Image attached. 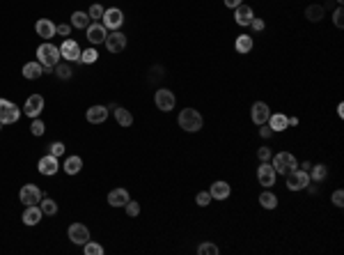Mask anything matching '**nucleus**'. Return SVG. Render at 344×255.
Listing matches in <instances>:
<instances>
[{"label":"nucleus","instance_id":"19","mask_svg":"<svg viewBox=\"0 0 344 255\" xmlns=\"http://www.w3.org/2000/svg\"><path fill=\"white\" fill-rule=\"evenodd\" d=\"M85 117H87V122H92V124H101V122L108 120V108L106 106H90Z\"/></svg>","mask_w":344,"mask_h":255},{"label":"nucleus","instance_id":"41","mask_svg":"<svg viewBox=\"0 0 344 255\" xmlns=\"http://www.w3.org/2000/svg\"><path fill=\"white\" fill-rule=\"evenodd\" d=\"M333 23L338 28H344V9L342 7H338V9L333 12Z\"/></svg>","mask_w":344,"mask_h":255},{"label":"nucleus","instance_id":"42","mask_svg":"<svg viewBox=\"0 0 344 255\" xmlns=\"http://www.w3.org/2000/svg\"><path fill=\"white\" fill-rule=\"evenodd\" d=\"M124 207H126V214H129V216H138L140 214V205L136 200H129Z\"/></svg>","mask_w":344,"mask_h":255},{"label":"nucleus","instance_id":"1","mask_svg":"<svg viewBox=\"0 0 344 255\" xmlns=\"http://www.w3.org/2000/svg\"><path fill=\"white\" fill-rule=\"evenodd\" d=\"M60 58H62V55H60V46H55L51 41H44V44H39V48H37V62H39L44 69H55Z\"/></svg>","mask_w":344,"mask_h":255},{"label":"nucleus","instance_id":"11","mask_svg":"<svg viewBox=\"0 0 344 255\" xmlns=\"http://www.w3.org/2000/svg\"><path fill=\"white\" fill-rule=\"evenodd\" d=\"M257 182L264 188H271L275 184V170H273V166L269 161H262L257 166Z\"/></svg>","mask_w":344,"mask_h":255},{"label":"nucleus","instance_id":"10","mask_svg":"<svg viewBox=\"0 0 344 255\" xmlns=\"http://www.w3.org/2000/svg\"><path fill=\"white\" fill-rule=\"evenodd\" d=\"M269 117H271V108H269V104H264V101H255L250 108V120L257 124V127H262V124H266L269 122Z\"/></svg>","mask_w":344,"mask_h":255},{"label":"nucleus","instance_id":"48","mask_svg":"<svg viewBox=\"0 0 344 255\" xmlns=\"http://www.w3.org/2000/svg\"><path fill=\"white\" fill-rule=\"evenodd\" d=\"M225 2V7H230V9H237L239 5H243V0H223Z\"/></svg>","mask_w":344,"mask_h":255},{"label":"nucleus","instance_id":"51","mask_svg":"<svg viewBox=\"0 0 344 255\" xmlns=\"http://www.w3.org/2000/svg\"><path fill=\"white\" fill-rule=\"evenodd\" d=\"M0 129H2V122H0Z\"/></svg>","mask_w":344,"mask_h":255},{"label":"nucleus","instance_id":"15","mask_svg":"<svg viewBox=\"0 0 344 255\" xmlns=\"http://www.w3.org/2000/svg\"><path fill=\"white\" fill-rule=\"evenodd\" d=\"M60 55H62L67 62H78L80 60V46L73 39H65L62 46H60Z\"/></svg>","mask_w":344,"mask_h":255},{"label":"nucleus","instance_id":"29","mask_svg":"<svg viewBox=\"0 0 344 255\" xmlns=\"http://www.w3.org/2000/svg\"><path fill=\"white\" fill-rule=\"evenodd\" d=\"M326 177H328V168H326L324 163H314V166L310 168V180H312V182L321 184Z\"/></svg>","mask_w":344,"mask_h":255},{"label":"nucleus","instance_id":"9","mask_svg":"<svg viewBox=\"0 0 344 255\" xmlns=\"http://www.w3.org/2000/svg\"><path fill=\"white\" fill-rule=\"evenodd\" d=\"M106 48L108 53H122L126 48V35L119 33V30H110V35H106Z\"/></svg>","mask_w":344,"mask_h":255},{"label":"nucleus","instance_id":"31","mask_svg":"<svg viewBox=\"0 0 344 255\" xmlns=\"http://www.w3.org/2000/svg\"><path fill=\"white\" fill-rule=\"evenodd\" d=\"M259 205L264 209H275L278 207V195L271 193V191H264V193L259 195Z\"/></svg>","mask_w":344,"mask_h":255},{"label":"nucleus","instance_id":"43","mask_svg":"<svg viewBox=\"0 0 344 255\" xmlns=\"http://www.w3.org/2000/svg\"><path fill=\"white\" fill-rule=\"evenodd\" d=\"M55 35H60V37H69V35H71V23H62V26H55Z\"/></svg>","mask_w":344,"mask_h":255},{"label":"nucleus","instance_id":"26","mask_svg":"<svg viewBox=\"0 0 344 255\" xmlns=\"http://www.w3.org/2000/svg\"><path fill=\"white\" fill-rule=\"evenodd\" d=\"M115 120H117L119 127H131V124H133V115H131V110L117 106V108H115Z\"/></svg>","mask_w":344,"mask_h":255},{"label":"nucleus","instance_id":"5","mask_svg":"<svg viewBox=\"0 0 344 255\" xmlns=\"http://www.w3.org/2000/svg\"><path fill=\"white\" fill-rule=\"evenodd\" d=\"M21 117V110L16 104H12L9 99H0V122L2 124H14L19 122Z\"/></svg>","mask_w":344,"mask_h":255},{"label":"nucleus","instance_id":"23","mask_svg":"<svg viewBox=\"0 0 344 255\" xmlns=\"http://www.w3.org/2000/svg\"><path fill=\"white\" fill-rule=\"evenodd\" d=\"M269 127L273 129V134H280V131H285V129H289V124H287V115L282 113H271V117H269Z\"/></svg>","mask_w":344,"mask_h":255},{"label":"nucleus","instance_id":"27","mask_svg":"<svg viewBox=\"0 0 344 255\" xmlns=\"http://www.w3.org/2000/svg\"><path fill=\"white\" fill-rule=\"evenodd\" d=\"M90 23H92V19H90V14H87V12H73V14H71V26H73V28H80V30H85Z\"/></svg>","mask_w":344,"mask_h":255},{"label":"nucleus","instance_id":"20","mask_svg":"<svg viewBox=\"0 0 344 255\" xmlns=\"http://www.w3.org/2000/svg\"><path fill=\"white\" fill-rule=\"evenodd\" d=\"M255 19V14H252V7L248 5H239L234 9V21H237V26H250V21Z\"/></svg>","mask_w":344,"mask_h":255},{"label":"nucleus","instance_id":"44","mask_svg":"<svg viewBox=\"0 0 344 255\" xmlns=\"http://www.w3.org/2000/svg\"><path fill=\"white\" fill-rule=\"evenodd\" d=\"M333 205H335V207H342L344 205V191L342 188H338V191L333 193Z\"/></svg>","mask_w":344,"mask_h":255},{"label":"nucleus","instance_id":"24","mask_svg":"<svg viewBox=\"0 0 344 255\" xmlns=\"http://www.w3.org/2000/svg\"><path fill=\"white\" fill-rule=\"evenodd\" d=\"M44 74V67H41L39 62H26L23 65V76H26L28 81H34V78H39Z\"/></svg>","mask_w":344,"mask_h":255},{"label":"nucleus","instance_id":"39","mask_svg":"<svg viewBox=\"0 0 344 255\" xmlns=\"http://www.w3.org/2000/svg\"><path fill=\"white\" fill-rule=\"evenodd\" d=\"M195 202H198L200 207H206V205L211 202V193H209V191H200V193L195 195Z\"/></svg>","mask_w":344,"mask_h":255},{"label":"nucleus","instance_id":"7","mask_svg":"<svg viewBox=\"0 0 344 255\" xmlns=\"http://www.w3.org/2000/svg\"><path fill=\"white\" fill-rule=\"evenodd\" d=\"M154 104H156V108H159V110H163V113H170L172 108H174V104H177V99H174V92H170L168 87H161L159 92L154 94Z\"/></svg>","mask_w":344,"mask_h":255},{"label":"nucleus","instance_id":"25","mask_svg":"<svg viewBox=\"0 0 344 255\" xmlns=\"http://www.w3.org/2000/svg\"><path fill=\"white\" fill-rule=\"evenodd\" d=\"M252 46H255V41H252L250 35H239L237 41H234V48H237L239 53H250Z\"/></svg>","mask_w":344,"mask_h":255},{"label":"nucleus","instance_id":"2","mask_svg":"<svg viewBox=\"0 0 344 255\" xmlns=\"http://www.w3.org/2000/svg\"><path fill=\"white\" fill-rule=\"evenodd\" d=\"M177 122H179V127L184 129V131H188V134H195V131H200V129L205 127V120H202L200 110H195V108H184L179 113Z\"/></svg>","mask_w":344,"mask_h":255},{"label":"nucleus","instance_id":"49","mask_svg":"<svg viewBox=\"0 0 344 255\" xmlns=\"http://www.w3.org/2000/svg\"><path fill=\"white\" fill-rule=\"evenodd\" d=\"M301 166V170H305V173H310V168H312V163L310 161H305V163H298Z\"/></svg>","mask_w":344,"mask_h":255},{"label":"nucleus","instance_id":"12","mask_svg":"<svg viewBox=\"0 0 344 255\" xmlns=\"http://www.w3.org/2000/svg\"><path fill=\"white\" fill-rule=\"evenodd\" d=\"M67 235H69V239H71L73 244H78V246L90 242V230H87V225H83V223H71L69 230H67Z\"/></svg>","mask_w":344,"mask_h":255},{"label":"nucleus","instance_id":"32","mask_svg":"<svg viewBox=\"0 0 344 255\" xmlns=\"http://www.w3.org/2000/svg\"><path fill=\"white\" fill-rule=\"evenodd\" d=\"M39 209H41V214L44 216H55L58 214V202L51 200V198H41Z\"/></svg>","mask_w":344,"mask_h":255},{"label":"nucleus","instance_id":"50","mask_svg":"<svg viewBox=\"0 0 344 255\" xmlns=\"http://www.w3.org/2000/svg\"><path fill=\"white\" fill-rule=\"evenodd\" d=\"M335 2H340V5H342V2H344V0H335Z\"/></svg>","mask_w":344,"mask_h":255},{"label":"nucleus","instance_id":"46","mask_svg":"<svg viewBox=\"0 0 344 255\" xmlns=\"http://www.w3.org/2000/svg\"><path fill=\"white\" fill-rule=\"evenodd\" d=\"M259 136H262L264 141H269V138L273 136V129L269 127V124H262V129H259Z\"/></svg>","mask_w":344,"mask_h":255},{"label":"nucleus","instance_id":"16","mask_svg":"<svg viewBox=\"0 0 344 255\" xmlns=\"http://www.w3.org/2000/svg\"><path fill=\"white\" fill-rule=\"evenodd\" d=\"M37 168H39V173H41V175H46V177H51V175H55V173H58V168H60L58 156H53V154L41 156V159H39V163H37Z\"/></svg>","mask_w":344,"mask_h":255},{"label":"nucleus","instance_id":"14","mask_svg":"<svg viewBox=\"0 0 344 255\" xmlns=\"http://www.w3.org/2000/svg\"><path fill=\"white\" fill-rule=\"evenodd\" d=\"M44 110V97L41 94H30L26 99V106H23V113L28 115V117H39V113Z\"/></svg>","mask_w":344,"mask_h":255},{"label":"nucleus","instance_id":"34","mask_svg":"<svg viewBox=\"0 0 344 255\" xmlns=\"http://www.w3.org/2000/svg\"><path fill=\"white\" fill-rule=\"evenodd\" d=\"M99 60V53H97V48H87V51H80V60L83 65H92V62Z\"/></svg>","mask_w":344,"mask_h":255},{"label":"nucleus","instance_id":"36","mask_svg":"<svg viewBox=\"0 0 344 255\" xmlns=\"http://www.w3.org/2000/svg\"><path fill=\"white\" fill-rule=\"evenodd\" d=\"M83 251H85L87 255H103V246H101V244H94V242L83 244Z\"/></svg>","mask_w":344,"mask_h":255},{"label":"nucleus","instance_id":"17","mask_svg":"<svg viewBox=\"0 0 344 255\" xmlns=\"http://www.w3.org/2000/svg\"><path fill=\"white\" fill-rule=\"evenodd\" d=\"M34 30H37V35H39L41 39H51V37H55V23L51 19H39L37 23H34Z\"/></svg>","mask_w":344,"mask_h":255},{"label":"nucleus","instance_id":"22","mask_svg":"<svg viewBox=\"0 0 344 255\" xmlns=\"http://www.w3.org/2000/svg\"><path fill=\"white\" fill-rule=\"evenodd\" d=\"M41 216H44V214H41V209L37 207V205H28L21 219H23V223H26V225H37V223L41 221Z\"/></svg>","mask_w":344,"mask_h":255},{"label":"nucleus","instance_id":"13","mask_svg":"<svg viewBox=\"0 0 344 255\" xmlns=\"http://www.w3.org/2000/svg\"><path fill=\"white\" fill-rule=\"evenodd\" d=\"M85 33H87V41H90V44H103V41H106L108 30L103 28V23L92 21V23L85 28Z\"/></svg>","mask_w":344,"mask_h":255},{"label":"nucleus","instance_id":"38","mask_svg":"<svg viewBox=\"0 0 344 255\" xmlns=\"http://www.w3.org/2000/svg\"><path fill=\"white\" fill-rule=\"evenodd\" d=\"M65 143H60V141H55V143H51L48 145V154H53V156H62L65 154Z\"/></svg>","mask_w":344,"mask_h":255},{"label":"nucleus","instance_id":"8","mask_svg":"<svg viewBox=\"0 0 344 255\" xmlns=\"http://www.w3.org/2000/svg\"><path fill=\"white\" fill-rule=\"evenodd\" d=\"M19 198L23 205H37V202H41V198H44V193H41L39 186H34V184H23L19 191Z\"/></svg>","mask_w":344,"mask_h":255},{"label":"nucleus","instance_id":"18","mask_svg":"<svg viewBox=\"0 0 344 255\" xmlns=\"http://www.w3.org/2000/svg\"><path fill=\"white\" fill-rule=\"evenodd\" d=\"M209 193H211V200H225V198H230L232 188H230V184H227V182L218 180V182H213V184H211Z\"/></svg>","mask_w":344,"mask_h":255},{"label":"nucleus","instance_id":"37","mask_svg":"<svg viewBox=\"0 0 344 255\" xmlns=\"http://www.w3.org/2000/svg\"><path fill=\"white\" fill-rule=\"evenodd\" d=\"M44 131H46L44 122H41L39 117H34L33 124H30V134H33V136H44Z\"/></svg>","mask_w":344,"mask_h":255},{"label":"nucleus","instance_id":"28","mask_svg":"<svg viewBox=\"0 0 344 255\" xmlns=\"http://www.w3.org/2000/svg\"><path fill=\"white\" fill-rule=\"evenodd\" d=\"M83 170V159L80 156H69L65 161V173L67 175H78Z\"/></svg>","mask_w":344,"mask_h":255},{"label":"nucleus","instance_id":"6","mask_svg":"<svg viewBox=\"0 0 344 255\" xmlns=\"http://www.w3.org/2000/svg\"><path fill=\"white\" fill-rule=\"evenodd\" d=\"M101 23H103V28H106V30H119V28H122V23H124V12H122L119 7H110V9H106V12H103V19H101Z\"/></svg>","mask_w":344,"mask_h":255},{"label":"nucleus","instance_id":"21","mask_svg":"<svg viewBox=\"0 0 344 255\" xmlns=\"http://www.w3.org/2000/svg\"><path fill=\"white\" fill-rule=\"evenodd\" d=\"M129 200H131V198H129V191H126V188H113V191L108 193L110 207H124Z\"/></svg>","mask_w":344,"mask_h":255},{"label":"nucleus","instance_id":"3","mask_svg":"<svg viewBox=\"0 0 344 255\" xmlns=\"http://www.w3.org/2000/svg\"><path fill=\"white\" fill-rule=\"evenodd\" d=\"M273 159V170H275V175H289L291 170L298 168V161L296 156L291 154V152H278L275 156H271Z\"/></svg>","mask_w":344,"mask_h":255},{"label":"nucleus","instance_id":"45","mask_svg":"<svg viewBox=\"0 0 344 255\" xmlns=\"http://www.w3.org/2000/svg\"><path fill=\"white\" fill-rule=\"evenodd\" d=\"M257 156H259V161H271V149L269 147H259L257 149Z\"/></svg>","mask_w":344,"mask_h":255},{"label":"nucleus","instance_id":"47","mask_svg":"<svg viewBox=\"0 0 344 255\" xmlns=\"http://www.w3.org/2000/svg\"><path fill=\"white\" fill-rule=\"evenodd\" d=\"M250 28L259 33V30H264V28H266V23H264L262 19H252V21H250Z\"/></svg>","mask_w":344,"mask_h":255},{"label":"nucleus","instance_id":"4","mask_svg":"<svg viewBox=\"0 0 344 255\" xmlns=\"http://www.w3.org/2000/svg\"><path fill=\"white\" fill-rule=\"evenodd\" d=\"M287 177V188L289 191H303L308 184H310V173H305V170L296 168V170H291L289 175H285Z\"/></svg>","mask_w":344,"mask_h":255},{"label":"nucleus","instance_id":"35","mask_svg":"<svg viewBox=\"0 0 344 255\" xmlns=\"http://www.w3.org/2000/svg\"><path fill=\"white\" fill-rule=\"evenodd\" d=\"M198 253H200V255H218L220 249L216 246V244H211V242H202V244L198 246Z\"/></svg>","mask_w":344,"mask_h":255},{"label":"nucleus","instance_id":"40","mask_svg":"<svg viewBox=\"0 0 344 255\" xmlns=\"http://www.w3.org/2000/svg\"><path fill=\"white\" fill-rule=\"evenodd\" d=\"M103 12H106V9H103L101 5H92L87 14H90V19L92 21H99V19H103Z\"/></svg>","mask_w":344,"mask_h":255},{"label":"nucleus","instance_id":"33","mask_svg":"<svg viewBox=\"0 0 344 255\" xmlns=\"http://www.w3.org/2000/svg\"><path fill=\"white\" fill-rule=\"evenodd\" d=\"M55 76H58L60 81H69L73 76V69H71V65H55Z\"/></svg>","mask_w":344,"mask_h":255},{"label":"nucleus","instance_id":"30","mask_svg":"<svg viewBox=\"0 0 344 255\" xmlns=\"http://www.w3.org/2000/svg\"><path fill=\"white\" fill-rule=\"evenodd\" d=\"M305 19L312 21V23H319V21L324 19V7L321 5H308V9H305Z\"/></svg>","mask_w":344,"mask_h":255}]
</instances>
